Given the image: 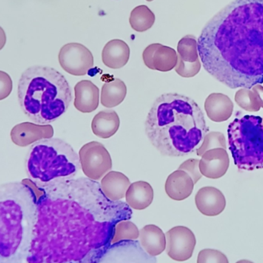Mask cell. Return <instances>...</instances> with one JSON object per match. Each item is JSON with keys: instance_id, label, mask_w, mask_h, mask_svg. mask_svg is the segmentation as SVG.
Listing matches in <instances>:
<instances>
[{"instance_id": "obj_1", "label": "cell", "mask_w": 263, "mask_h": 263, "mask_svg": "<svg viewBox=\"0 0 263 263\" xmlns=\"http://www.w3.org/2000/svg\"><path fill=\"white\" fill-rule=\"evenodd\" d=\"M37 221L28 263H99L112 245L115 227L130 207L108 199L97 181L63 179L39 189Z\"/></svg>"}, {"instance_id": "obj_2", "label": "cell", "mask_w": 263, "mask_h": 263, "mask_svg": "<svg viewBox=\"0 0 263 263\" xmlns=\"http://www.w3.org/2000/svg\"><path fill=\"white\" fill-rule=\"evenodd\" d=\"M204 69L231 89L263 83V0H235L198 39Z\"/></svg>"}, {"instance_id": "obj_3", "label": "cell", "mask_w": 263, "mask_h": 263, "mask_svg": "<svg viewBox=\"0 0 263 263\" xmlns=\"http://www.w3.org/2000/svg\"><path fill=\"white\" fill-rule=\"evenodd\" d=\"M209 131L199 105L178 93L158 97L145 122V135L152 145L170 157H184L196 152Z\"/></svg>"}, {"instance_id": "obj_4", "label": "cell", "mask_w": 263, "mask_h": 263, "mask_svg": "<svg viewBox=\"0 0 263 263\" xmlns=\"http://www.w3.org/2000/svg\"><path fill=\"white\" fill-rule=\"evenodd\" d=\"M37 199L26 180L0 185V263L26 260L37 221Z\"/></svg>"}, {"instance_id": "obj_5", "label": "cell", "mask_w": 263, "mask_h": 263, "mask_svg": "<svg viewBox=\"0 0 263 263\" xmlns=\"http://www.w3.org/2000/svg\"><path fill=\"white\" fill-rule=\"evenodd\" d=\"M17 92L25 115L40 125H49L58 120L72 100V89L64 76L46 66L26 69L20 77Z\"/></svg>"}, {"instance_id": "obj_6", "label": "cell", "mask_w": 263, "mask_h": 263, "mask_svg": "<svg viewBox=\"0 0 263 263\" xmlns=\"http://www.w3.org/2000/svg\"><path fill=\"white\" fill-rule=\"evenodd\" d=\"M25 166L29 180L37 190L55 181L73 179L81 168L80 157L73 148L57 138L32 144Z\"/></svg>"}, {"instance_id": "obj_7", "label": "cell", "mask_w": 263, "mask_h": 263, "mask_svg": "<svg viewBox=\"0 0 263 263\" xmlns=\"http://www.w3.org/2000/svg\"><path fill=\"white\" fill-rule=\"evenodd\" d=\"M229 146L240 170L263 168V119L247 115L235 119L228 127Z\"/></svg>"}, {"instance_id": "obj_8", "label": "cell", "mask_w": 263, "mask_h": 263, "mask_svg": "<svg viewBox=\"0 0 263 263\" xmlns=\"http://www.w3.org/2000/svg\"><path fill=\"white\" fill-rule=\"evenodd\" d=\"M79 157L83 173L92 180H100L112 170V158L101 142L92 141L85 144L80 148Z\"/></svg>"}, {"instance_id": "obj_9", "label": "cell", "mask_w": 263, "mask_h": 263, "mask_svg": "<svg viewBox=\"0 0 263 263\" xmlns=\"http://www.w3.org/2000/svg\"><path fill=\"white\" fill-rule=\"evenodd\" d=\"M59 62L66 72L76 77L86 75L94 66L93 55L90 50L77 43H68L61 48Z\"/></svg>"}, {"instance_id": "obj_10", "label": "cell", "mask_w": 263, "mask_h": 263, "mask_svg": "<svg viewBox=\"0 0 263 263\" xmlns=\"http://www.w3.org/2000/svg\"><path fill=\"white\" fill-rule=\"evenodd\" d=\"M166 253L173 260L183 262L193 256L196 239L191 230L185 227H176L165 234Z\"/></svg>"}, {"instance_id": "obj_11", "label": "cell", "mask_w": 263, "mask_h": 263, "mask_svg": "<svg viewBox=\"0 0 263 263\" xmlns=\"http://www.w3.org/2000/svg\"><path fill=\"white\" fill-rule=\"evenodd\" d=\"M156 259L144 252L139 242L121 241L112 244L99 263H156Z\"/></svg>"}, {"instance_id": "obj_12", "label": "cell", "mask_w": 263, "mask_h": 263, "mask_svg": "<svg viewBox=\"0 0 263 263\" xmlns=\"http://www.w3.org/2000/svg\"><path fill=\"white\" fill-rule=\"evenodd\" d=\"M142 59L148 69L168 72L177 65L178 54L173 48L159 43H153L144 49Z\"/></svg>"}, {"instance_id": "obj_13", "label": "cell", "mask_w": 263, "mask_h": 263, "mask_svg": "<svg viewBox=\"0 0 263 263\" xmlns=\"http://www.w3.org/2000/svg\"><path fill=\"white\" fill-rule=\"evenodd\" d=\"M54 129L50 125H40L32 123H22L11 130V139L18 146L32 145L37 141L52 138Z\"/></svg>"}, {"instance_id": "obj_14", "label": "cell", "mask_w": 263, "mask_h": 263, "mask_svg": "<svg viewBox=\"0 0 263 263\" xmlns=\"http://www.w3.org/2000/svg\"><path fill=\"white\" fill-rule=\"evenodd\" d=\"M230 162L227 149L213 148L202 155L199 160V170L202 176L209 179H219L228 171Z\"/></svg>"}, {"instance_id": "obj_15", "label": "cell", "mask_w": 263, "mask_h": 263, "mask_svg": "<svg viewBox=\"0 0 263 263\" xmlns=\"http://www.w3.org/2000/svg\"><path fill=\"white\" fill-rule=\"evenodd\" d=\"M196 207L202 214L207 216H216L222 213L227 205L223 193L213 186L201 188L196 193Z\"/></svg>"}, {"instance_id": "obj_16", "label": "cell", "mask_w": 263, "mask_h": 263, "mask_svg": "<svg viewBox=\"0 0 263 263\" xmlns=\"http://www.w3.org/2000/svg\"><path fill=\"white\" fill-rule=\"evenodd\" d=\"M74 106L83 114H90L98 108L100 89L90 80H82L74 87Z\"/></svg>"}, {"instance_id": "obj_17", "label": "cell", "mask_w": 263, "mask_h": 263, "mask_svg": "<svg viewBox=\"0 0 263 263\" xmlns=\"http://www.w3.org/2000/svg\"><path fill=\"white\" fill-rule=\"evenodd\" d=\"M194 185L190 175L182 170H176L167 178L165 193L173 200H184L193 193Z\"/></svg>"}, {"instance_id": "obj_18", "label": "cell", "mask_w": 263, "mask_h": 263, "mask_svg": "<svg viewBox=\"0 0 263 263\" xmlns=\"http://www.w3.org/2000/svg\"><path fill=\"white\" fill-rule=\"evenodd\" d=\"M210 120L216 123L227 121L233 115L234 105L230 97L222 93H212L204 104Z\"/></svg>"}, {"instance_id": "obj_19", "label": "cell", "mask_w": 263, "mask_h": 263, "mask_svg": "<svg viewBox=\"0 0 263 263\" xmlns=\"http://www.w3.org/2000/svg\"><path fill=\"white\" fill-rule=\"evenodd\" d=\"M130 57V49L127 43L121 40L108 42L102 52V60L105 66L118 69L127 64Z\"/></svg>"}, {"instance_id": "obj_20", "label": "cell", "mask_w": 263, "mask_h": 263, "mask_svg": "<svg viewBox=\"0 0 263 263\" xmlns=\"http://www.w3.org/2000/svg\"><path fill=\"white\" fill-rule=\"evenodd\" d=\"M130 185V181L127 176L117 171L106 173L101 179L100 183L105 196L115 202L126 197V192Z\"/></svg>"}, {"instance_id": "obj_21", "label": "cell", "mask_w": 263, "mask_h": 263, "mask_svg": "<svg viewBox=\"0 0 263 263\" xmlns=\"http://www.w3.org/2000/svg\"><path fill=\"white\" fill-rule=\"evenodd\" d=\"M139 237L141 247L149 256L155 257L165 250V235L157 226H145L139 231Z\"/></svg>"}, {"instance_id": "obj_22", "label": "cell", "mask_w": 263, "mask_h": 263, "mask_svg": "<svg viewBox=\"0 0 263 263\" xmlns=\"http://www.w3.org/2000/svg\"><path fill=\"white\" fill-rule=\"evenodd\" d=\"M154 192L153 187L145 181H138L129 185L126 194V202L129 207L136 210H142L153 202Z\"/></svg>"}, {"instance_id": "obj_23", "label": "cell", "mask_w": 263, "mask_h": 263, "mask_svg": "<svg viewBox=\"0 0 263 263\" xmlns=\"http://www.w3.org/2000/svg\"><path fill=\"white\" fill-rule=\"evenodd\" d=\"M120 126L118 114L114 110L101 111L92 121V133L102 139H109L117 133Z\"/></svg>"}, {"instance_id": "obj_24", "label": "cell", "mask_w": 263, "mask_h": 263, "mask_svg": "<svg viewBox=\"0 0 263 263\" xmlns=\"http://www.w3.org/2000/svg\"><path fill=\"white\" fill-rule=\"evenodd\" d=\"M126 93L127 87L124 82L120 79H114L102 87L101 104L109 109L116 107L124 101Z\"/></svg>"}, {"instance_id": "obj_25", "label": "cell", "mask_w": 263, "mask_h": 263, "mask_svg": "<svg viewBox=\"0 0 263 263\" xmlns=\"http://www.w3.org/2000/svg\"><path fill=\"white\" fill-rule=\"evenodd\" d=\"M156 21L153 11L145 5L136 6L130 13L129 23L136 32H142L148 30Z\"/></svg>"}, {"instance_id": "obj_26", "label": "cell", "mask_w": 263, "mask_h": 263, "mask_svg": "<svg viewBox=\"0 0 263 263\" xmlns=\"http://www.w3.org/2000/svg\"><path fill=\"white\" fill-rule=\"evenodd\" d=\"M252 88V89L243 88L238 90L235 97V100L236 103L245 110L257 112L260 109V107H262V102L256 87L253 86Z\"/></svg>"}, {"instance_id": "obj_27", "label": "cell", "mask_w": 263, "mask_h": 263, "mask_svg": "<svg viewBox=\"0 0 263 263\" xmlns=\"http://www.w3.org/2000/svg\"><path fill=\"white\" fill-rule=\"evenodd\" d=\"M178 57L186 63L199 60L198 42L194 35H187L179 40L177 46Z\"/></svg>"}, {"instance_id": "obj_28", "label": "cell", "mask_w": 263, "mask_h": 263, "mask_svg": "<svg viewBox=\"0 0 263 263\" xmlns=\"http://www.w3.org/2000/svg\"><path fill=\"white\" fill-rule=\"evenodd\" d=\"M139 236V230L133 222L129 220L120 221L116 225L112 244L121 241L136 240Z\"/></svg>"}, {"instance_id": "obj_29", "label": "cell", "mask_w": 263, "mask_h": 263, "mask_svg": "<svg viewBox=\"0 0 263 263\" xmlns=\"http://www.w3.org/2000/svg\"><path fill=\"white\" fill-rule=\"evenodd\" d=\"M227 149V140L223 133L220 132H210L205 135L200 146L196 150L197 156H202L205 152L213 148Z\"/></svg>"}, {"instance_id": "obj_30", "label": "cell", "mask_w": 263, "mask_h": 263, "mask_svg": "<svg viewBox=\"0 0 263 263\" xmlns=\"http://www.w3.org/2000/svg\"><path fill=\"white\" fill-rule=\"evenodd\" d=\"M201 69L199 60L195 63H186L178 57V63L175 67L176 73L183 78H191L199 73Z\"/></svg>"}, {"instance_id": "obj_31", "label": "cell", "mask_w": 263, "mask_h": 263, "mask_svg": "<svg viewBox=\"0 0 263 263\" xmlns=\"http://www.w3.org/2000/svg\"><path fill=\"white\" fill-rule=\"evenodd\" d=\"M197 263H229L228 258L219 250L205 249L199 252Z\"/></svg>"}, {"instance_id": "obj_32", "label": "cell", "mask_w": 263, "mask_h": 263, "mask_svg": "<svg viewBox=\"0 0 263 263\" xmlns=\"http://www.w3.org/2000/svg\"><path fill=\"white\" fill-rule=\"evenodd\" d=\"M199 160L196 159H190L185 160L183 163L179 165L178 170L185 171L187 174L190 175V177L193 179L194 184L197 183L198 181L202 178V175L201 174L199 170Z\"/></svg>"}, {"instance_id": "obj_33", "label": "cell", "mask_w": 263, "mask_h": 263, "mask_svg": "<svg viewBox=\"0 0 263 263\" xmlns=\"http://www.w3.org/2000/svg\"><path fill=\"white\" fill-rule=\"evenodd\" d=\"M12 90V80L9 74L0 71V100L7 98Z\"/></svg>"}, {"instance_id": "obj_34", "label": "cell", "mask_w": 263, "mask_h": 263, "mask_svg": "<svg viewBox=\"0 0 263 263\" xmlns=\"http://www.w3.org/2000/svg\"><path fill=\"white\" fill-rule=\"evenodd\" d=\"M6 43V32L3 30V28L0 27V50L4 47Z\"/></svg>"}, {"instance_id": "obj_35", "label": "cell", "mask_w": 263, "mask_h": 263, "mask_svg": "<svg viewBox=\"0 0 263 263\" xmlns=\"http://www.w3.org/2000/svg\"><path fill=\"white\" fill-rule=\"evenodd\" d=\"M236 263H254V262H251V261H250V260H246V259H242V260L238 261V262Z\"/></svg>"}, {"instance_id": "obj_36", "label": "cell", "mask_w": 263, "mask_h": 263, "mask_svg": "<svg viewBox=\"0 0 263 263\" xmlns=\"http://www.w3.org/2000/svg\"><path fill=\"white\" fill-rule=\"evenodd\" d=\"M146 1L151 2V1H153V0H146Z\"/></svg>"}]
</instances>
